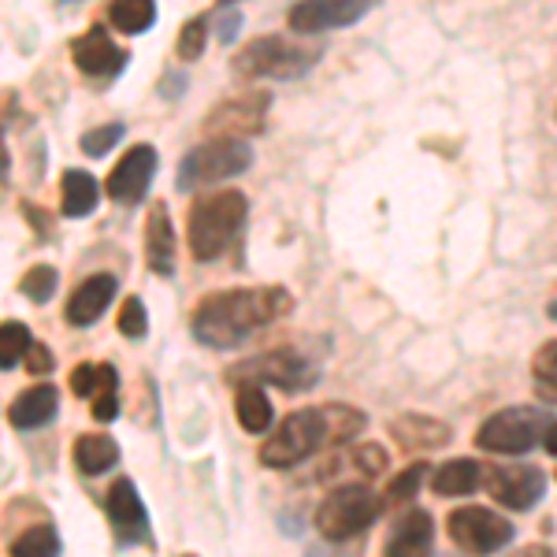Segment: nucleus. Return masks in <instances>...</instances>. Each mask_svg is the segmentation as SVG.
<instances>
[{"label": "nucleus", "instance_id": "obj_1", "mask_svg": "<svg viewBox=\"0 0 557 557\" xmlns=\"http://www.w3.org/2000/svg\"><path fill=\"white\" fill-rule=\"evenodd\" d=\"M286 312H290V294L283 286H238L209 294L197 305L190 331L209 349H238Z\"/></svg>", "mask_w": 557, "mask_h": 557}, {"label": "nucleus", "instance_id": "obj_2", "mask_svg": "<svg viewBox=\"0 0 557 557\" xmlns=\"http://www.w3.org/2000/svg\"><path fill=\"white\" fill-rule=\"evenodd\" d=\"M249 201L238 190H215L197 197L186 215V238H190L194 260H215L231 242L238 238V231L246 227Z\"/></svg>", "mask_w": 557, "mask_h": 557}, {"label": "nucleus", "instance_id": "obj_3", "mask_svg": "<svg viewBox=\"0 0 557 557\" xmlns=\"http://www.w3.org/2000/svg\"><path fill=\"white\" fill-rule=\"evenodd\" d=\"M331 424L327 412L320 409H298L290 417H283V424L275 428V435L260 446V465L264 469H294V465L309 461L312 454H320L323 446H331Z\"/></svg>", "mask_w": 557, "mask_h": 557}, {"label": "nucleus", "instance_id": "obj_4", "mask_svg": "<svg viewBox=\"0 0 557 557\" xmlns=\"http://www.w3.org/2000/svg\"><path fill=\"white\" fill-rule=\"evenodd\" d=\"M383 502L368 483H343L320 502L317 509V532L327 543H343V539L361 535L364 528H372L383 513Z\"/></svg>", "mask_w": 557, "mask_h": 557}, {"label": "nucleus", "instance_id": "obj_5", "mask_svg": "<svg viewBox=\"0 0 557 557\" xmlns=\"http://www.w3.org/2000/svg\"><path fill=\"white\" fill-rule=\"evenodd\" d=\"M249 164H253V149L242 138H212L183 157V164H178V190L190 194L197 186L235 178L242 172H249Z\"/></svg>", "mask_w": 557, "mask_h": 557}, {"label": "nucleus", "instance_id": "obj_6", "mask_svg": "<svg viewBox=\"0 0 557 557\" xmlns=\"http://www.w3.org/2000/svg\"><path fill=\"white\" fill-rule=\"evenodd\" d=\"M554 420H546L543 409L535 406H509L494 417L483 420V428L475 431V446L487 454H502V457H520L528 454L535 443H543L546 428Z\"/></svg>", "mask_w": 557, "mask_h": 557}, {"label": "nucleus", "instance_id": "obj_7", "mask_svg": "<svg viewBox=\"0 0 557 557\" xmlns=\"http://www.w3.org/2000/svg\"><path fill=\"white\" fill-rule=\"evenodd\" d=\"M231 383H272L278 391L286 394H301V391H312L320 380L317 364L309 357L294 354V349H278V354H264V357H253V361H242L227 372Z\"/></svg>", "mask_w": 557, "mask_h": 557}, {"label": "nucleus", "instance_id": "obj_8", "mask_svg": "<svg viewBox=\"0 0 557 557\" xmlns=\"http://www.w3.org/2000/svg\"><path fill=\"white\" fill-rule=\"evenodd\" d=\"M446 532H450L457 550H465L469 557H491L513 543V524L487 506L454 509L450 520H446Z\"/></svg>", "mask_w": 557, "mask_h": 557}, {"label": "nucleus", "instance_id": "obj_9", "mask_svg": "<svg viewBox=\"0 0 557 557\" xmlns=\"http://www.w3.org/2000/svg\"><path fill=\"white\" fill-rule=\"evenodd\" d=\"M312 60L317 57L309 49H294L278 34H264V38H253L238 52L235 71L242 78H298L312 67Z\"/></svg>", "mask_w": 557, "mask_h": 557}, {"label": "nucleus", "instance_id": "obj_10", "mask_svg": "<svg viewBox=\"0 0 557 557\" xmlns=\"http://www.w3.org/2000/svg\"><path fill=\"white\" fill-rule=\"evenodd\" d=\"M487 491L498 506L524 513V509H532L535 502L543 498L546 475L543 469H535V465H494L487 472Z\"/></svg>", "mask_w": 557, "mask_h": 557}, {"label": "nucleus", "instance_id": "obj_11", "mask_svg": "<svg viewBox=\"0 0 557 557\" xmlns=\"http://www.w3.org/2000/svg\"><path fill=\"white\" fill-rule=\"evenodd\" d=\"M157 164H160L157 149L146 146V141L127 149L120 164H115L112 172H108V178H104L108 197H112V201H120V205H138L141 197L149 194L152 175H157Z\"/></svg>", "mask_w": 557, "mask_h": 557}, {"label": "nucleus", "instance_id": "obj_12", "mask_svg": "<svg viewBox=\"0 0 557 557\" xmlns=\"http://www.w3.org/2000/svg\"><path fill=\"white\" fill-rule=\"evenodd\" d=\"M368 8H372L368 0H305V4L290 8L286 23H290L294 34H323L364 20Z\"/></svg>", "mask_w": 557, "mask_h": 557}, {"label": "nucleus", "instance_id": "obj_13", "mask_svg": "<svg viewBox=\"0 0 557 557\" xmlns=\"http://www.w3.org/2000/svg\"><path fill=\"white\" fill-rule=\"evenodd\" d=\"M71 60L75 67L89 78H115L123 67H127V49H120L101 26H89V30L71 45Z\"/></svg>", "mask_w": 557, "mask_h": 557}, {"label": "nucleus", "instance_id": "obj_14", "mask_svg": "<svg viewBox=\"0 0 557 557\" xmlns=\"http://www.w3.org/2000/svg\"><path fill=\"white\" fill-rule=\"evenodd\" d=\"M115 286H120V278L112 272H97V275L83 278V283L71 290L67 309H64L71 327H94V323L108 312V305H112Z\"/></svg>", "mask_w": 557, "mask_h": 557}, {"label": "nucleus", "instance_id": "obj_15", "mask_svg": "<svg viewBox=\"0 0 557 557\" xmlns=\"http://www.w3.org/2000/svg\"><path fill=\"white\" fill-rule=\"evenodd\" d=\"M104 509H108V520H112L115 535L127 539V543H149V520H146V509H141V498L131 480L112 483Z\"/></svg>", "mask_w": 557, "mask_h": 557}, {"label": "nucleus", "instance_id": "obj_16", "mask_svg": "<svg viewBox=\"0 0 557 557\" xmlns=\"http://www.w3.org/2000/svg\"><path fill=\"white\" fill-rule=\"evenodd\" d=\"M435 546V520L428 509H406L398 524L391 528V539L383 546V557H431Z\"/></svg>", "mask_w": 557, "mask_h": 557}, {"label": "nucleus", "instance_id": "obj_17", "mask_svg": "<svg viewBox=\"0 0 557 557\" xmlns=\"http://www.w3.org/2000/svg\"><path fill=\"white\" fill-rule=\"evenodd\" d=\"M264 112H268V94H242L215 104L212 115L205 120V127L220 131V138H231V131H260Z\"/></svg>", "mask_w": 557, "mask_h": 557}, {"label": "nucleus", "instance_id": "obj_18", "mask_svg": "<svg viewBox=\"0 0 557 557\" xmlns=\"http://www.w3.org/2000/svg\"><path fill=\"white\" fill-rule=\"evenodd\" d=\"M146 260L152 275H172L175 272V227L172 212L164 201H157L146 215Z\"/></svg>", "mask_w": 557, "mask_h": 557}, {"label": "nucleus", "instance_id": "obj_19", "mask_svg": "<svg viewBox=\"0 0 557 557\" xmlns=\"http://www.w3.org/2000/svg\"><path fill=\"white\" fill-rule=\"evenodd\" d=\"M60 409V394L52 383H41V386H30L23 391L20 398L8 406V424L20 428V431H34V428H45Z\"/></svg>", "mask_w": 557, "mask_h": 557}, {"label": "nucleus", "instance_id": "obj_20", "mask_svg": "<svg viewBox=\"0 0 557 557\" xmlns=\"http://www.w3.org/2000/svg\"><path fill=\"white\" fill-rule=\"evenodd\" d=\"M97 201H101L97 178L83 172V168H67L64 178H60V212H64L67 220H86V215L97 209Z\"/></svg>", "mask_w": 557, "mask_h": 557}, {"label": "nucleus", "instance_id": "obj_21", "mask_svg": "<svg viewBox=\"0 0 557 557\" xmlns=\"http://www.w3.org/2000/svg\"><path fill=\"white\" fill-rule=\"evenodd\" d=\"M483 469L472 461V457H454V461L438 465L435 475H431V491L443 494V498H461V494H472L483 487Z\"/></svg>", "mask_w": 557, "mask_h": 557}, {"label": "nucleus", "instance_id": "obj_22", "mask_svg": "<svg viewBox=\"0 0 557 557\" xmlns=\"http://www.w3.org/2000/svg\"><path fill=\"white\" fill-rule=\"evenodd\" d=\"M235 391H238L235 394V417H238L242 431H249V435H264V431L275 424L272 398H268L257 383H238Z\"/></svg>", "mask_w": 557, "mask_h": 557}, {"label": "nucleus", "instance_id": "obj_23", "mask_svg": "<svg viewBox=\"0 0 557 557\" xmlns=\"http://www.w3.org/2000/svg\"><path fill=\"white\" fill-rule=\"evenodd\" d=\"M120 461V443L112 435H101V431H89V435L75 438V465L78 472L86 475H101L112 465Z\"/></svg>", "mask_w": 557, "mask_h": 557}, {"label": "nucleus", "instance_id": "obj_24", "mask_svg": "<svg viewBox=\"0 0 557 557\" xmlns=\"http://www.w3.org/2000/svg\"><path fill=\"white\" fill-rule=\"evenodd\" d=\"M391 435L409 450H431V446H443L450 438V428L431 417H398L391 424Z\"/></svg>", "mask_w": 557, "mask_h": 557}, {"label": "nucleus", "instance_id": "obj_25", "mask_svg": "<svg viewBox=\"0 0 557 557\" xmlns=\"http://www.w3.org/2000/svg\"><path fill=\"white\" fill-rule=\"evenodd\" d=\"M108 23L120 34H146L152 23H157V4L152 0H115L108 4Z\"/></svg>", "mask_w": 557, "mask_h": 557}, {"label": "nucleus", "instance_id": "obj_26", "mask_svg": "<svg viewBox=\"0 0 557 557\" xmlns=\"http://www.w3.org/2000/svg\"><path fill=\"white\" fill-rule=\"evenodd\" d=\"M12 557H60V535L49 524H34L12 543Z\"/></svg>", "mask_w": 557, "mask_h": 557}, {"label": "nucleus", "instance_id": "obj_27", "mask_svg": "<svg viewBox=\"0 0 557 557\" xmlns=\"http://www.w3.org/2000/svg\"><path fill=\"white\" fill-rule=\"evenodd\" d=\"M30 331H26V323L20 320H4V327H0V368L4 372H12L15 361H26V354H30Z\"/></svg>", "mask_w": 557, "mask_h": 557}, {"label": "nucleus", "instance_id": "obj_28", "mask_svg": "<svg viewBox=\"0 0 557 557\" xmlns=\"http://www.w3.org/2000/svg\"><path fill=\"white\" fill-rule=\"evenodd\" d=\"M532 375H535L539 398H546V401H554V406H557V338H554V343H546L535 354Z\"/></svg>", "mask_w": 557, "mask_h": 557}, {"label": "nucleus", "instance_id": "obj_29", "mask_svg": "<svg viewBox=\"0 0 557 557\" xmlns=\"http://www.w3.org/2000/svg\"><path fill=\"white\" fill-rule=\"evenodd\" d=\"M115 412H120V372H115L112 364L101 368V386H97L94 394V420H115Z\"/></svg>", "mask_w": 557, "mask_h": 557}, {"label": "nucleus", "instance_id": "obj_30", "mask_svg": "<svg viewBox=\"0 0 557 557\" xmlns=\"http://www.w3.org/2000/svg\"><path fill=\"white\" fill-rule=\"evenodd\" d=\"M20 294L26 301H34V305H45L57 294V268H49V264H38V268H30L23 278H20Z\"/></svg>", "mask_w": 557, "mask_h": 557}, {"label": "nucleus", "instance_id": "obj_31", "mask_svg": "<svg viewBox=\"0 0 557 557\" xmlns=\"http://www.w3.org/2000/svg\"><path fill=\"white\" fill-rule=\"evenodd\" d=\"M431 475H435V472H431L428 461L409 465L398 480H391V487H386V502H412V498H417V491L424 487V480H431Z\"/></svg>", "mask_w": 557, "mask_h": 557}, {"label": "nucleus", "instance_id": "obj_32", "mask_svg": "<svg viewBox=\"0 0 557 557\" xmlns=\"http://www.w3.org/2000/svg\"><path fill=\"white\" fill-rule=\"evenodd\" d=\"M205 38H209V15H197V20H190L183 26V34H178V41H175L178 60L194 64V60L205 52Z\"/></svg>", "mask_w": 557, "mask_h": 557}, {"label": "nucleus", "instance_id": "obj_33", "mask_svg": "<svg viewBox=\"0 0 557 557\" xmlns=\"http://www.w3.org/2000/svg\"><path fill=\"white\" fill-rule=\"evenodd\" d=\"M123 134H127L123 123H104V127L86 131L83 134V152H86V157H104V152H112L115 146H120Z\"/></svg>", "mask_w": 557, "mask_h": 557}, {"label": "nucleus", "instance_id": "obj_34", "mask_svg": "<svg viewBox=\"0 0 557 557\" xmlns=\"http://www.w3.org/2000/svg\"><path fill=\"white\" fill-rule=\"evenodd\" d=\"M146 331H149L146 301H141V298H127V301H123V309H120V335L138 343V338H146Z\"/></svg>", "mask_w": 557, "mask_h": 557}, {"label": "nucleus", "instance_id": "obj_35", "mask_svg": "<svg viewBox=\"0 0 557 557\" xmlns=\"http://www.w3.org/2000/svg\"><path fill=\"white\" fill-rule=\"evenodd\" d=\"M212 20H215V38H220L223 45H231L238 38V30H242V8L238 4H220L212 12Z\"/></svg>", "mask_w": 557, "mask_h": 557}, {"label": "nucleus", "instance_id": "obj_36", "mask_svg": "<svg viewBox=\"0 0 557 557\" xmlns=\"http://www.w3.org/2000/svg\"><path fill=\"white\" fill-rule=\"evenodd\" d=\"M101 368L104 364H78L71 368V391H75V398H94L97 386H101Z\"/></svg>", "mask_w": 557, "mask_h": 557}, {"label": "nucleus", "instance_id": "obj_37", "mask_svg": "<svg viewBox=\"0 0 557 557\" xmlns=\"http://www.w3.org/2000/svg\"><path fill=\"white\" fill-rule=\"evenodd\" d=\"M52 354H49V346H30V354H26V372L30 375H45V372H52Z\"/></svg>", "mask_w": 557, "mask_h": 557}, {"label": "nucleus", "instance_id": "obj_38", "mask_svg": "<svg viewBox=\"0 0 557 557\" xmlns=\"http://www.w3.org/2000/svg\"><path fill=\"white\" fill-rule=\"evenodd\" d=\"M183 86H186V78H183V75L160 78V97H178V94H183Z\"/></svg>", "mask_w": 557, "mask_h": 557}, {"label": "nucleus", "instance_id": "obj_39", "mask_svg": "<svg viewBox=\"0 0 557 557\" xmlns=\"http://www.w3.org/2000/svg\"><path fill=\"white\" fill-rule=\"evenodd\" d=\"M543 450L557 457V420H554L550 428H546V435H543Z\"/></svg>", "mask_w": 557, "mask_h": 557}, {"label": "nucleus", "instance_id": "obj_40", "mask_svg": "<svg viewBox=\"0 0 557 557\" xmlns=\"http://www.w3.org/2000/svg\"><path fill=\"white\" fill-rule=\"evenodd\" d=\"M517 557H554L550 546H528V550H520Z\"/></svg>", "mask_w": 557, "mask_h": 557}, {"label": "nucleus", "instance_id": "obj_41", "mask_svg": "<svg viewBox=\"0 0 557 557\" xmlns=\"http://www.w3.org/2000/svg\"><path fill=\"white\" fill-rule=\"evenodd\" d=\"M546 317H550V320H557V301H550V305H546Z\"/></svg>", "mask_w": 557, "mask_h": 557}]
</instances>
